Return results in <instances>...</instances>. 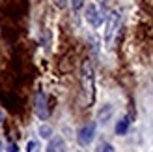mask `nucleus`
Segmentation results:
<instances>
[{
  "mask_svg": "<svg viewBox=\"0 0 153 152\" xmlns=\"http://www.w3.org/2000/svg\"><path fill=\"white\" fill-rule=\"evenodd\" d=\"M80 83H82V94L88 105L94 103V96H95V77H94V68L91 64L84 62L82 64V71H80Z\"/></svg>",
  "mask_w": 153,
  "mask_h": 152,
  "instance_id": "1",
  "label": "nucleus"
},
{
  "mask_svg": "<svg viewBox=\"0 0 153 152\" xmlns=\"http://www.w3.org/2000/svg\"><path fill=\"white\" fill-rule=\"evenodd\" d=\"M118 28H120V13L118 11H110L108 19H106V30H105L106 45L114 43V38H116V34H118Z\"/></svg>",
  "mask_w": 153,
  "mask_h": 152,
  "instance_id": "2",
  "label": "nucleus"
},
{
  "mask_svg": "<svg viewBox=\"0 0 153 152\" xmlns=\"http://www.w3.org/2000/svg\"><path fill=\"white\" fill-rule=\"evenodd\" d=\"M86 21H88V25L94 26V28L103 25V11L97 4H88L86 6Z\"/></svg>",
  "mask_w": 153,
  "mask_h": 152,
  "instance_id": "3",
  "label": "nucleus"
},
{
  "mask_svg": "<svg viewBox=\"0 0 153 152\" xmlns=\"http://www.w3.org/2000/svg\"><path fill=\"white\" fill-rule=\"evenodd\" d=\"M95 137V124L94 122H90L86 126H82L80 130H79V135H76V141H79V145L80 147H88L91 141H94Z\"/></svg>",
  "mask_w": 153,
  "mask_h": 152,
  "instance_id": "4",
  "label": "nucleus"
},
{
  "mask_svg": "<svg viewBox=\"0 0 153 152\" xmlns=\"http://www.w3.org/2000/svg\"><path fill=\"white\" fill-rule=\"evenodd\" d=\"M36 115L39 117L41 120H47L49 118V105H47V96L45 92H37L36 94Z\"/></svg>",
  "mask_w": 153,
  "mask_h": 152,
  "instance_id": "5",
  "label": "nucleus"
},
{
  "mask_svg": "<svg viewBox=\"0 0 153 152\" xmlns=\"http://www.w3.org/2000/svg\"><path fill=\"white\" fill-rule=\"evenodd\" d=\"M47 152H65V143L64 139L60 137V135H56V137H52L49 147H47Z\"/></svg>",
  "mask_w": 153,
  "mask_h": 152,
  "instance_id": "6",
  "label": "nucleus"
},
{
  "mask_svg": "<svg viewBox=\"0 0 153 152\" xmlns=\"http://www.w3.org/2000/svg\"><path fill=\"white\" fill-rule=\"evenodd\" d=\"M110 115H112V107H110V105H105V107L101 109V111H99V122H101V124H106V122H108V118H110Z\"/></svg>",
  "mask_w": 153,
  "mask_h": 152,
  "instance_id": "7",
  "label": "nucleus"
},
{
  "mask_svg": "<svg viewBox=\"0 0 153 152\" xmlns=\"http://www.w3.org/2000/svg\"><path fill=\"white\" fill-rule=\"evenodd\" d=\"M127 130H129V118L123 117V118H121L120 122L116 124V133H118V135H123Z\"/></svg>",
  "mask_w": 153,
  "mask_h": 152,
  "instance_id": "8",
  "label": "nucleus"
},
{
  "mask_svg": "<svg viewBox=\"0 0 153 152\" xmlns=\"http://www.w3.org/2000/svg\"><path fill=\"white\" fill-rule=\"evenodd\" d=\"M95 152H116V148H114L110 143H99Z\"/></svg>",
  "mask_w": 153,
  "mask_h": 152,
  "instance_id": "9",
  "label": "nucleus"
},
{
  "mask_svg": "<svg viewBox=\"0 0 153 152\" xmlns=\"http://www.w3.org/2000/svg\"><path fill=\"white\" fill-rule=\"evenodd\" d=\"M39 133H41V137L49 139L51 135H52V128H51V126H47V124H43V126L39 128Z\"/></svg>",
  "mask_w": 153,
  "mask_h": 152,
  "instance_id": "10",
  "label": "nucleus"
},
{
  "mask_svg": "<svg viewBox=\"0 0 153 152\" xmlns=\"http://www.w3.org/2000/svg\"><path fill=\"white\" fill-rule=\"evenodd\" d=\"M36 150H39V145H37L36 141H30L26 145V152H36Z\"/></svg>",
  "mask_w": 153,
  "mask_h": 152,
  "instance_id": "11",
  "label": "nucleus"
},
{
  "mask_svg": "<svg viewBox=\"0 0 153 152\" xmlns=\"http://www.w3.org/2000/svg\"><path fill=\"white\" fill-rule=\"evenodd\" d=\"M71 4H73V11H79L84 4V0H71Z\"/></svg>",
  "mask_w": 153,
  "mask_h": 152,
  "instance_id": "12",
  "label": "nucleus"
},
{
  "mask_svg": "<svg viewBox=\"0 0 153 152\" xmlns=\"http://www.w3.org/2000/svg\"><path fill=\"white\" fill-rule=\"evenodd\" d=\"M67 2H69V0H54V6L60 8V10H64V8L67 6Z\"/></svg>",
  "mask_w": 153,
  "mask_h": 152,
  "instance_id": "13",
  "label": "nucleus"
},
{
  "mask_svg": "<svg viewBox=\"0 0 153 152\" xmlns=\"http://www.w3.org/2000/svg\"><path fill=\"white\" fill-rule=\"evenodd\" d=\"M2 120H4V113L0 111V122H2Z\"/></svg>",
  "mask_w": 153,
  "mask_h": 152,
  "instance_id": "14",
  "label": "nucleus"
},
{
  "mask_svg": "<svg viewBox=\"0 0 153 152\" xmlns=\"http://www.w3.org/2000/svg\"><path fill=\"white\" fill-rule=\"evenodd\" d=\"M2 148H4V147H2V141H0V152H2Z\"/></svg>",
  "mask_w": 153,
  "mask_h": 152,
  "instance_id": "15",
  "label": "nucleus"
}]
</instances>
